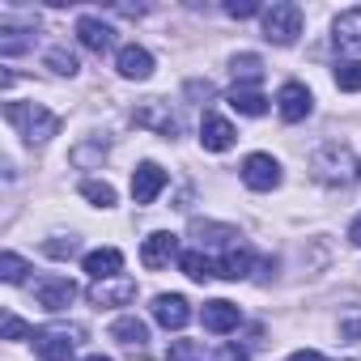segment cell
Instances as JSON below:
<instances>
[{"mask_svg":"<svg viewBox=\"0 0 361 361\" xmlns=\"http://www.w3.org/2000/svg\"><path fill=\"white\" fill-rule=\"evenodd\" d=\"M22 336H35V331H30L18 314H9V319H5V340H22Z\"/></svg>","mask_w":361,"mask_h":361,"instance_id":"obj_30","label":"cell"},{"mask_svg":"<svg viewBox=\"0 0 361 361\" xmlns=\"http://www.w3.org/2000/svg\"><path fill=\"white\" fill-rule=\"evenodd\" d=\"M5 119H9L30 145H43V140H51V136L60 132V115L47 111L43 102H9V106H5Z\"/></svg>","mask_w":361,"mask_h":361,"instance_id":"obj_1","label":"cell"},{"mask_svg":"<svg viewBox=\"0 0 361 361\" xmlns=\"http://www.w3.org/2000/svg\"><path fill=\"white\" fill-rule=\"evenodd\" d=\"M153 319H157L166 331H178V327H188L192 306H188L183 293H157V298H153Z\"/></svg>","mask_w":361,"mask_h":361,"instance_id":"obj_7","label":"cell"},{"mask_svg":"<svg viewBox=\"0 0 361 361\" xmlns=\"http://www.w3.org/2000/svg\"><path fill=\"white\" fill-rule=\"evenodd\" d=\"M161 188H166V170H161V166L140 161V166L132 170V200H136V204H153V200L161 196Z\"/></svg>","mask_w":361,"mask_h":361,"instance_id":"obj_6","label":"cell"},{"mask_svg":"<svg viewBox=\"0 0 361 361\" xmlns=\"http://www.w3.org/2000/svg\"><path fill=\"white\" fill-rule=\"evenodd\" d=\"M81 268H85L94 281H111V276H123V272H119V268H123V251H115V247L90 251V255L81 259Z\"/></svg>","mask_w":361,"mask_h":361,"instance_id":"obj_15","label":"cell"},{"mask_svg":"<svg viewBox=\"0 0 361 361\" xmlns=\"http://www.w3.org/2000/svg\"><path fill=\"white\" fill-rule=\"evenodd\" d=\"M136 123H140V128H157L161 136H174V132H178V119L166 115V106H161L157 98H149V102L136 111Z\"/></svg>","mask_w":361,"mask_h":361,"instance_id":"obj_18","label":"cell"},{"mask_svg":"<svg viewBox=\"0 0 361 361\" xmlns=\"http://www.w3.org/2000/svg\"><path fill=\"white\" fill-rule=\"evenodd\" d=\"M35 298H39V306H47V310H64V306H73L77 285H73L68 276H47V281L35 285Z\"/></svg>","mask_w":361,"mask_h":361,"instance_id":"obj_12","label":"cell"},{"mask_svg":"<svg viewBox=\"0 0 361 361\" xmlns=\"http://www.w3.org/2000/svg\"><path fill=\"white\" fill-rule=\"evenodd\" d=\"M213 361H247V348H238V344H226Z\"/></svg>","mask_w":361,"mask_h":361,"instance_id":"obj_31","label":"cell"},{"mask_svg":"<svg viewBox=\"0 0 361 361\" xmlns=\"http://www.w3.org/2000/svg\"><path fill=\"white\" fill-rule=\"evenodd\" d=\"M230 106H234L238 115H251V119H255V115H264V111H268V98H264L259 90H238V85H234Z\"/></svg>","mask_w":361,"mask_h":361,"instance_id":"obj_23","label":"cell"},{"mask_svg":"<svg viewBox=\"0 0 361 361\" xmlns=\"http://www.w3.org/2000/svg\"><path fill=\"white\" fill-rule=\"evenodd\" d=\"M226 13H230V18H255V13H259V5H255V0H230Z\"/></svg>","mask_w":361,"mask_h":361,"instance_id":"obj_29","label":"cell"},{"mask_svg":"<svg viewBox=\"0 0 361 361\" xmlns=\"http://www.w3.org/2000/svg\"><path fill=\"white\" fill-rule=\"evenodd\" d=\"M276 111H281L285 123H302L310 115V90L302 81H285L281 94H276Z\"/></svg>","mask_w":361,"mask_h":361,"instance_id":"obj_8","label":"cell"},{"mask_svg":"<svg viewBox=\"0 0 361 361\" xmlns=\"http://www.w3.org/2000/svg\"><path fill=\"white\" fill-rule=\"evenodd\" d=\"M234 81H238V90H251V85H259L264 81V60L255 56V51H243V56H234Z\"/></svg>","mask_w":361,"mask_h":361,"instance_id":"obj_21","label":"cell"},{"mask_svg":"<svg viewBox=\"0 0 361 361\" xmlns=\"http://www.w3.org/2000/svg\"><path fill=\"white\" fill-rule=\"evenodd\" d=\"M331 39H336V47H344V51H361V9L340 13L336 26H331Z\"/></svg>","mask_w":361,"mask_h":361,"instance_id":"obj_17","label":"cell"},{"mask_svg":"<svg viewBox=\"0 0 361 361\" xmlns=\"http://www.w3.org/2000/svg\"><path fill=\"white\" fill-rule=\"evenodd\" d=\"M0 276H5L9 285L26 281V259H22V255H13V251H5V255H0Z\"/></svg>","mask_w":361,"mask_h":361,"instance_id":"obj_26","label":"cell"},{"mask_svg":"<svg viewBox=\"0 0 361 361\" xmlns=\"http://www.w3.org/2000/svg\"><path fill=\"white\" fill-rule=\"evenodd\" d=\"M136 298V281L132 276H111V281H94L90 285V302L94 306H128Z\"/></svg>","mask_w":361,"mask_h":361,"instance_id":"obj_9","label":"cell"},{"mask_svg":"<svg viewBox=\"0 0 361 361\" xmlns=\"http://www.w3.org/2000/svg\"><path fill=\"white\" fill-rule=\"evenodd\" d=\"M166 361H200V344L196 340H170Z\"/></svg>","mask_w":361,"mask_h":361,"instance_id":"obj_28","label":"cell"},{"mask_svg":"<svg viewBox=\"0 0 361 361\" xmlns=\"http://www.w3.org/2000/svg\"><path fill=\"white\" fill-rule=\"evenodd\" d=\"M243 183H247L251 192H272V188H281V161H276L272 153H251V157L243 161Z\"/></svg>","mask_w":361,"mask_h":361,"instance_id":"obj_5","label":"cell"},{"mask_svg":"<svg viewBox=\"0 0 361 361\" xmlns=\"http://www.w3.org/2000/svg\"><path fill=\"white\" fill-rule=\"evenodd\" d=\"M77 39H81V47H90V51H106L111 43H115V30L102 22V18H94V13H85V18H77Z\"/></svg>","mask_w":361,"mask_h":361,"instance_id":"obj_14","label":"cell"},{"mask_svg":"<svg viewBox=\"0 0 361 361\" xmlns=\"http://www.w3.org/2000/svg\"><path fill=\"white\" fill-rule=\"evenodd\" d=\"M289 361H327V357H319L314 348H302V353H289Z\"/></svg>","mask_w":361,"mask_h":361,"instance_id":"obj_32","label":"cell"},{"mask_svg":"<svg viewBox=\"0 0 361 361\" xmlns=\"http://www.w3.org/2000/svg\"><path fill=\"white\" fill-rule=\"evenodd\" d=\"M348 238H353V243H357V247H361V217H357V221H353V226H348Z\"/></svg>","mask_w":361,"mask_h":361,"instance_id":"obj_33","label":"cell"},{"mask_svg":"<svg viewBox=\"0 0 361 361\" xmlns=\"http://www.w3.org/2000/svg\"><path fill=\"white\" fill-rule=\"evenodd\" d=\"M234 136H238V132H234L230 119H221V115H213V111L204 115V123H200V145H204L209 153H226V149L234 145Z\"/></svg>","mask_w":361,"mask_h":361,"instance_id":"obj_13","label":"cell"},{"mask_svg":"<svg viewBox=\"0 0 361 361\" xmlns=\"http://www.w3.org/2000/svg\"><path fill=\"white\" fill-rule=\"evenodd\" d=\"M111 336H115L119 344H128V348H140V353H145V344H149V327H145V319H136V314L115 319Z\"/></svg>","mask_w":361,"mask_h":361,"instance_id":"obj_19","label":"cell"},{"mask_svg":"<svg viewBox=\"0 0 361 361\" xmlns=\"http://www.w3.org/2000/svg\"><path fill=\"white\" fill-rule=\"evenodd\" d=\"M174 255H178V238H174V234H166V230L149 234V238H145V247H140V264H145L149 272L166 268V264H170Z\"/></svg>","mask_w":361,"mask_h":361,"instance_id":"obj_10","label":"cell"},{"mask_svg":"<svg viewBox=\"0 0 361 361\" xmlns=\"http://www.w3.org/2000/svg\"><path fill=\"white\" fill-rule=\"evenodd\" d=\"M178 268H183L192 281H200V285L217 276V264H213L209 255H200V251H183V255H178Z\"/></svg>","mask_w":361,"mask_h":361,"instance_id":"obj_22","label":"cell"},{"mask_svg":"<svg viewBox=\"0 0 361 361\" xmlns=\"http://www.w3.org/2000/svg\"><path fill=\"white\" fill-rule=\"evenodd\" d=\"M81 340H85L81 327H73V323H47V327L35 331V353H39V361H73Z\"/></svg>","mask_w":361,"mask_h":361,"instance_id":"obj_2","label":"cell"},{"mask_svg":"<svg viewBox=\"0 0 361 361\" xmlns=\"http://www.w3.org/2000/svg\"><path fill=\"white\" fill-rule=\"evenodd\" d=\"M298 35H302V9H298V5L281 0V5L264 9V39H268V43H276V47H289Z\"/></svg>","mask_w":361,"mask_h":361,"instance_id":"obj_3","label":"cell"},{"mask_svg":"<svg viewBox=\"0 0 361 361\" xmlns=\"http://www.w3.org/2000/svg\"><path fill=\"white\" fill-rule=\"evenodd\" d=\"M336 85H340L344 94H361V60L336 64Z\"/></svg>","mask_w":361,"mask_h":361,"instance_id":"obj_24","label":"cell"},{"mask_svg":"<svg viewBox=\"0 0 361 361\" xmlns=\"http://www.w3.org/2000/svg\"><path fill=\"white\" fill-rule=\"evenodd\" d=\"M85 361H111V357H85Z\"/></svg>","mask_w":361,"mask_h":361,"instance_id":"obj_34","label":"cell"},{"mask_svg":"<svg viewBox=\"0 0 361 361\" xmlns=\"http://www.w3.org/2000/svg\"><path fill=\"white\" fill-rule=\"evenodd\" d=\"M47 64H51L60 77H73V73H77V56L64 51V47H51V51H47Z\"/></svg>","mask_w":361,"mask_h":361,"instance_id":"obj_27","label":"cell"},{"mask_svg":"<svg viewBox=\"0 0 361 361\" xmlns=\"http://www.w3.org/2000/svg\"><path fill=\"white\" fill-rule=\"evenodd\" d=\"M200 323H204V331H213V336H226V331H234L238 323H243V310L234 306V302H204V310H200Z\"/></svg>","mask_w":361,"mask_h":361,"instance_id":"obj_11","label":"cell"},{"mask_svg":"<svg viewBox=\"0 0 361 361\" xmlns=\"http://www.w3.org/2000/svg\"><path fill=\"white\" fill-rule=\"evenodd\" d=\"M251 264H255V255H251L247 247H230V251L217 259V276H226V281H243V276L251 272Z\"/></svg>","mask_w":361,"mask_h":361,"instance_id":"obj_20","label":"cell"},{"mask_svg":"<svg viewBox=\"0 0 361 361\" xmlns=\"http://www.w3.org/2000/svg\"><path fill=\"white\" fill-rule=\"evenodd\" d=\"M119 77H128V81H145V77H153V56H149L145 47H136V43L119 47Z\"/></svg>","mask_w":361,"mask_h":361,"instance_id":"obj_16","label":"cell"},{"mask_svg":"<svg viewBox=\"0 0 361 361\" xmlns=\"http://www.w3.org/2000/svg\"><path fill=\"white\" fill-rule=\"evenodd\" d=\"M314 174L323 178V183H353V178L361 174V161H357L348 149H340V145H327V149L314 157Z\"/></svg>","mask_w":361,"mask_h":361,"instance_id":"obj_4","label":"cell"},{"mask_svg":"<svg viewBox=\"0 0 361 361\" xmlns=\"http://www.w3.org/2000/svg\"><path fill=\"white\" fill-rule=\"evenodd\" d=\"M81 196H85L90 204H98V209H111V204H115V188H111V183H98V178H85V183H81Z\"/></svg>","mask_w":361,"mask_h":361,"instance_id":"obj_25","label":"cell"}]
</instances>
